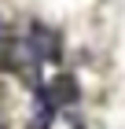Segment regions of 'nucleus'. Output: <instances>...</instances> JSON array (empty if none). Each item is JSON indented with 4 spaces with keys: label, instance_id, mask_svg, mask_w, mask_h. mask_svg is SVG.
<instances>
[{
    "label": "nucleus",
    "instance_id": "f03ea898",
    "mask_svg": "<svg viewBox=\"0 0 125 129\" xmlns=\"http://www.w3.org/2000/svg\"><path fill=\"white\" fill-rule=\"evenodd\" d=\"M0 33H4V22H0Z\"/></svg>",
    "mask_w": 125,
    "mask_h": 129
},
{
    "label": "nucleus",
    "instance_id": "f257e3e1",
    "mask_svg": "<svg viewBox=\"0 0 125 129\" xmlns=\"http://www.w3.org/2000/svg\"><path fill=\"white\" fill-rule=\"evenodd\" d=\"M29 48H33V59H44V55H48V59H55L59 55V41H55V33L52 30H33V37H29Z\"/></svg>",
    "mask_w": 125,
    "mask_h": 129
}]
</instances>
